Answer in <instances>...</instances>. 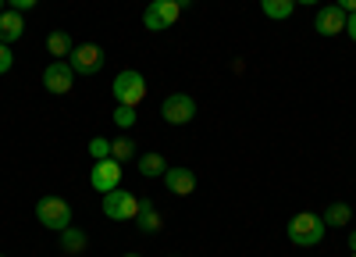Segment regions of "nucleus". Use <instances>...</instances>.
<instances>
[{
	"label": "nucleus",
	"instance_id": "nucleus-1",
	"mask_svg": "<svg viewBox=\"0 0 356 257\" xmlns=\"http://www.w3.org/2000/svg\"><path fill=\"white\" fill-rule=\"evenodd\" d=\"M285 233H289V240H292L296 247L310 250V247H317V243L324 240L328 225H324V218H321V215H314V211H300V215H292V221H289Z\"/></svg>",
	"mask_w": 356,
	"mask_h": 257
},
{
	"label": "nucleus",
	"instance_id": "nucleus-2",
	"mask_svg": "<svg viewBox=\"0 0 356 257\" xmlns=\"http://www.w3.org/2000/svg\"><path fill=\"white\" fill-rule=\"evenodd\" d=\"M111 93H114L118 104L139 107V104L146 100V79H143V72H136V68H122V72L114 75V82H111Z\"/></svg>",
	"mask_w": 356,
	"mask_h": 257
},
{
	"label": "nucleus",
	"instance_id": "nucleus-3",
	"mask_svg": "<svg viewBox=\"0 0 356 257\" xmlns=\"http://www.w3.org/2000/svg\"><path fill=\"white\" fill-rule=\"evenodd\" d=\"M36 218H40L43 228H50V233H65V228L72 225V204L65 196H40Z\"/></svg>",
	"mask_w": 356,
	"mask_h": 257
},
{
	"label": "nucleus",
	"instance_id": "nucleus-4",
	"mask_svg": "<svg viewBox=\"0 0 356 257\" xmlns=\"http://www.w3.org/2000/svg\"><path fill=\"white\" fill-rule=\"evenodd\" d=\"M100 211H104L111 221H136V215H139V196H132L129 189L118 186V189L104 193Z\"/></svg>",
	"mask_w": 356,
	"mask_h": 257
},
{
	"label": "nucleus",
	"instance_id": "nucleus-5",
	"mask_svg": "<svg viewBox=\"0 0 356 257\" xmlns=\"http://www.w3.org/2000/svg\"><path fill=\"white\" fill-rule=\"evenodd\" d=\"M178 18H182V8H178L175 0H146L143 25L150 29V33H164V29H171Z\"/></svg>",
	"mask_w": 356,
	"mask_h": 257
},
{
	"label": "nucleus",
	"instance_id": "nucleus-6",
	"mask_svg": "<svg viewBox=\"0 0 356 257\" xmlns=\"http://www.w3.org/2000/svg\"><path fill=\"white\" fill-rule=\"evenodd\" d=\"M104 61L107 57L97 43H75V50L68 54V65H72L75 75H97L104 68Z\"/></svg>",
	"mask_w": 356,
	"mask_h": 257
},
{
	"label": "nucleus",
	"instance_id": "nucleus-7",
	"mask_svg": "<svg viewBox=\"0 0 356 257\" xmlns=\"http://www.w3.org/2000/svg\"><path fill=\"white\" fill-rule=\"evenodd\" d=\"M161 118H164L168 125H189V122L196 118V100H193L189 93H171V97H164Z\"/></svg>",
	"mask_w": 356,
	"mask_h": 257
},
{
	"label": "nucleus",
	"instance_id": "nucleus-8",
	"mask_svg": "<svg viewBox=\"0 0 356 257\" xmlns=\"http://www.w3.org/2000/svg\"><path fill=\"white\" fill-rule=\"evenodd\" d=\"M89 186L97 193H111L122 186V164L114 157H104V161H93V171H89Z\"/></svg>",
	"mask_w": 356,
	"mask_h": 257
},
{
	"label": "nucleus",
	"instance_id": "nucleus-9",
	"mask_svg": "<svg viewBox=\"0 0 356 257\" xmlns=\"http://www.w3.org/2000/svg\"><path fill=\"white\" fill-rule=\"evenodd\" d=\"M75 79H79V75L72 72V65H68V61H50V65L43 68V86H47V93H57V97L72 93Z\"/></svg>",
	"mask_w": 356,
	"mask_h": 257
},
{
	"label": "nucleus",
	"instance_id": "nucleus-10",
	"mask_svg": "<svg viewBox=\"0 0 356 257\" xmlns=\"http://www.w3.org/2000/svg\"><path fill=\"white\" fill-rule=\"evenodd\" d=\"M346 11L339 8V4H321V11L314 15V29L321 36H339V33H346Z\"/></svg>",
	"mask_w": 356,
	"mask_h": 257
},
{
	"label": "nucleus",
	"instance_id": "nucleus-11",
	"mask_svg": "<svg viewBox=\"0 0 356 257\" xmlns=\"http://www.w3.org/2000/svg\"><path fill=\"white\" fill-rule=\"evenodd\" d=\"M164 186H168V193H175V196H189L193 189H196V176H193V168H168L164 171Z\"/></svg>",
	"mask_w": 356,
	"mask_h": 257
},
{
	"label": "nucleus",
	"instance_id": "nucleus-12",
	"mask_svg": "<svg viewBox=\"0 0 356 257\" xmlns=\"http://www.w3.org/2000/svg\"><path fill=\"white\" fill-rule=\"evenodd\" d=\"M25 36V15L22 11H4V15H0V43H18Z\"/></svg>",
	"mask_w": 356,
	"mask_h": 257
},
{
	"label": "nucleus",
	"instance_id": "nucleus-13",
	"mask_svg": "<svg viewBox=\"0 0 356 257\" xmlns=\"http://www.w3.org/2000/svg\"><path fill=\"white\" fill-rule=\"evenodd\" d=\"M136 225L143 228L146 236H150V233H161L164 218H161V211H157V204H154V200H139V215H136Z\"/></svg>",
	"mask_w": 356,
	"mask_h": 257
},
{
	"label": "nucleus",
	"instance_id": "nucleus-14",
	"mask_svg": "<svg viewBox=\"0 0 356 257\" xmlns=\"http://www.w3.org/2000/svg\"><path fill=\"white\" fill-rule=\"evenodd\" d=\"M136 164H139V176H143V179H157V176L164 179V171L171 168V164H168V161H164L157 150H150V154L136 157Z\"/></svg>",
	"mask_w": 356,
	"mask_h": 257
},
{
	"label": "nucleus",
	"instance_id": "nucleus-15",
	"mask_svg": "<svg viewBox=\"0 0 356 257\" xmlns=\"http://www.w3.org/2000/svg\"><path fill=\"white\" fill-rule=\"evenodd\" d=\"M47 50L54 54V61H65V57L75 50V40L68 33H61V29H54V33L47 36Z\"/></svg>",
	"mask_w": 356,
	"mask_h": 257
},
{
	"label": "nucleus",
	"instance_id": "nucleus-16",
	"mask_svg": "<svg viewBox=\"0 0 356 257\" xmlns=\"http://www.w3.org/2000/svg\"><path fill=\"white\" fill-rule=\"evenodd\" d=\"M86 233L82 228H75V225H68L65 233H61V254H82L86 250Z\"/></svg>",
	"mask_w": 356,
	"mask_h": 257
},
{
	"label": "nucleus",
	"instance_id": "nucleus-17",
	"mask_svg": "<svg viewBox=\"0 0 356 257\" xmlns=\"http://www.w3.org/2000/svg\"><path fill=\"white\" fill-rule=\"evenodd\" d=\"M260 4H264V15L271 22H285L296 8V0H260Z\"/></svg>",
	"mask_w": 356,
	"mask_h": 257
},
{
	"label": "nucleus",
	"instance_id": "nucleus-18",
	"mask_svg": "<svg viewBox=\"0 0 356 257\" xmlns=\"http://www.w3.org/2000/svg\"><path fill=\"white\" fill-rule=\"evenodd\" d=\"M111 157H114L118 164L132 161V157H136V143H132L129 136H118V139H111Z\"/></svg>",
	"mask_w": 356,
	"mask_h": 257
},
{
	"label": "nucleus",
	"instance_id": "nucleus-19",
	"mask_svg": "<svg viewBox=\"0 0 356 257\" xmlns=\"http://www.w3.org/2000/svg\"><path fill=\"white\" fill-rule=\"evenodd\" d=\"M321 218H324V225H335V228H342V225H349V218H353V208L339 200V204H332V208L324 211Z\"/></svg>",
	"mask_w": 356,
	"mask_h": 257
},
{
	"label": "nucleus",
	"instance_id": "nucleus-20",
	"mask_svg": "<svg viewBox=\"0 0 356 257\" xmlns=\"http://www.w3.org/2000/svg\"><path fill=\"white\" fill-rule=\"evenodd\" d=\"M114 125H118V129H132V125H136V107L118 104V107H114Z\"/></svg>",
	"mask_w": 356,
	"mask_h": 257
},
{
	"label": "nucleus",
	"instance_id": "nucleus-21",
	"mask_svg": "<svg viewBox=\"0 0 356 257\" xmlns=\"http://www.w3.org/2000/svg\"><path fill=\"white\" fill-rule=\"evenodd\" d=\"M89 157H97V161L111 157V139L107 136H93V139H89Z\"/></svg>",
	"mask_w": 356,
	"mask_h": 257
},
{
	"label": "nucleus",
	"instance_id": "nucleus-22",
	"mask_svg": "<svg viewBox=\"0 0 356 257\" xmlns=\"http://www.w3.org/2000/svg\"><path fill=\"white\" fill-rule=\"evenodd\" d=\"M11 68H15V54L8 43H0V75H8Z\"/></svg>",
	"mask_w": 356,
	"mask_h": 257
},
{
	"label": "nucleus",
	"instance_id": "nucleus-23",
	"mask_svg": "<svg viewBox=\"0 0 356 257\" xmlns=\"http://www.w3.org/2000/svg\"><path fill=\"white\" fill-rule=\"evenodd\" d=\"M36 4H40V0H8V8H11V11H22V15L33 11Z\"/></svg>",
	"mask_w": 356,
	"mask_h": 257
},
{
	"label": "nucleus",
	"instance_id": "nucleus-24",
	"mask_svg": "<svg viewBox=\"0 0 356 257\" xmlns=\"http://www.w3.org/2000/svg\"><path fill=\"white\" fill-rule=\"evenodd\" d=\"M346 29H349V40L356 43V11H353V15L346 18Z\"/></svg>",
	"mask_w": 356,
	"mask_h": 257
},
{
	"label": "nucleus",
	"instance_id": "nucleus-25",
	"mask_svg": "<svg viewBox=\"0 0 356 257\" xmlns=\"http://www.w3.org/2000/svg\"><path fill=\"white\" fill-rule=\"evenodd\" d=\"M335 4H339L346 15H353V11H356V0H335Z\"/></svg>",
	"mask_w": 356,
	"mask_h": 257
},
{
	"label": "nucleus",
	"instance_id": "nucleus-26",
	"mask_svg": "<svg viewBox=\"0 0 356 257\" xmlns=\"http://www.w3.org/2000/svg\"><path fill=\"white\" fill-rule=\"evenodd\" d=\"M349 250L356 254V233H349Z\"/></svg>",
	"mask_w": 356,
	"mask_h": 257
},
{
	"label": "nucleus",
	"instance_id": "nucleus-27",
	"mask_svg": "<svg viewBox=\"0 0 356 257\" xmlns=\"http://www.w3.org/2000/svg\"><path fill=\"white\" fill-rule=\"evenodd\" d=\"M296 4H307V8H314V4H321V0H296Z\"/></svg>",
	"mask_w": 356,
	"mask_h": 257
},
{
	"label": "nucleus",
	"instance_id": "nucleus-28",
	"mask_svg": "<svg viewBox=\"0 0 356 257\" xmlns=\"http://www.w3.org/2000/svg\"><path fill=\"white\" fill-rule=\"evenodd\" d=\"M175 4H178V8H182V11H186V8L193 4V0H175Z\"/></svg>",
	"mask_w": 356,
	"mask_h": 257
},
{
	"label": "nucleus",
	"instance_id": "nucleus-29",
	"mask_svg": "<svg viewBox=\"0 0 356 257\" xmlns=\"http://www.w3.org/2000/svg\"><path fill=\"white\" fill-rule=\"evenodd\" d=\"M8 11V0H0V15H4Z\"/></svg>",
	"mask_w": 356,
	"mask_h": 257
},
{
	"label": "nucleus",
	"instance_id": "nucleus-30",
	"mask_svg": "<svg viewBox=\"0 0 356 257\" xmlns=\"http://www.w3.org/2000/svg\"><path fill=\"white\" fill-rule=\"evenodd\" d=\"M122 257H139V254H122Z\"/></svg>",
	"mask_w": 356,
	"mask_h": 257
},
{
	"label": "nucleus",
	"instance_id": "nucleus-31",
	"mask_svg": "<svg viewBox=\"0 0 356 257\" xmlns=\"http://www.w3.org/2000/svg\"><path fill=\"white\" fill-rule=\"evenodd\" d=\"M349 257H356V254H349Z\"/></svg>",
	"mask_w": 356,
	"mask_h": 257
},
{
	"label": "nucleus",
	"instance_id": "nucleus-32",
	"mask_svg": "<svg viewBox=\"0 0 356 257\" xmlns=\"http://www.w3.org/2000/svg\"><path fill=\"white\" fill-rule=\"evenodd\" d=\"M0 257H4V254H0Z\"/></svg>",
	"mask_w": 356,
	"mask_h": 257
}]
</instances>
